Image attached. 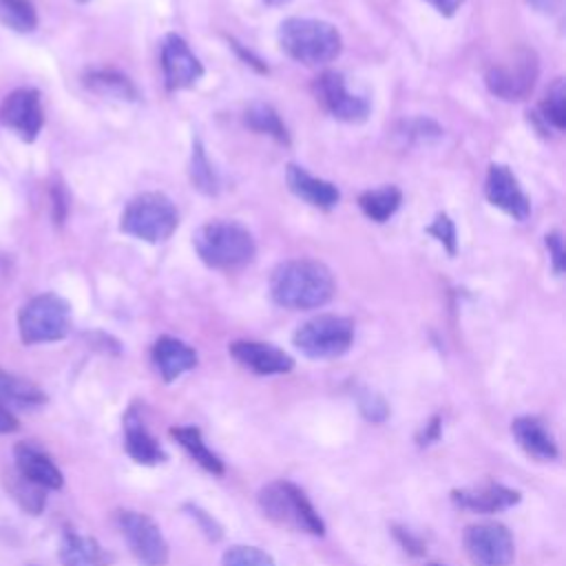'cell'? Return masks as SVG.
Wrapping results in <instances>:
<instances>
[{"mask_svg":"<svg viewBox=\"0 0 566 566\" xmlns=\"http://www.w3.org/2000/svg\"><path fill=\"white\" fill-rule=\"evenodd\" d=\"M336 292L332 270L316 259H290L274 268L270 294L287 310H314L332 301Z\"/></svg>","mask_w":566,"mask_h":566,"instance_id":"cell-1","label":"cell"},{"mask_svg":"<svg viewBox=\"0 0 566 566\" xmlns=\"http://www.w3.org/2000/svg\"><path fill=\"white\" fill-rule=\"evenodd\" d=\"M279 46L294 62L321 66L336 60L343 51V38L332 22L316 18H287L279 24Z\"/></svg>","mask_w":566,"mask_h":566,"instance_id":"cell-2","label":"cell"},{"mask_svg":"<svg viewBox=\"0 0 566 566\" xmlns=\"http://www.w3.org/2000/svg\"><path fill=\"white\" fill-rule=\"evenodd\" d=\"M192 245L199 259L212 270H239L252 263L256 243L245 226L239 221L214 219L203 223L192 234Z\"/></svg>","mask_w":566,"mask_h":566,"instance_id":"cell-3","label":"cell"},{"mask_svg":"<svg viewBox=\"0 0 566 566\" xmlns=\"http://www.w3.org/2000/svg\"><path fill=\"white\" fill-rule=\"evenodd\" d=\"M259 506L279 526L325 535V522L307 500L305 491L290 480H274L259 491Z\"/></svg>","mask_w":566,"mask_h":566,"instance_id":"cell-4","label":"cell"},{"mask_svg":"<svg viewBox=\"0 0 566 566\" xmlns=\"http://www.w3.org/2000/svg\"><path fill=\"white\" fill-rule=\"evenodd\" d=\"M179 226V212L164 192H142L133 197L122 217L119 230L146 243H161L172 237Z\"/></svg>","mask_w":566,"mask_h":566,"instance_id":"cell-5","label":"cell"},{"mask_svg":"<svg viewBox=\"0 0 566 566\" xmlns=\"http://www.w3.org/2000/svg\"><path fill=\"white\" fill-rule=\"evenodd\" d=\"M71 332V305L55 292L29 298L18 312V334L24 345H42L66 338Z\"/></svg>","mask_w":566,"mask_h":566,"instance_id":"cell-6","label":"cell"},{"mask_svg":"<svg viewBox=\"0 0 566 566\" xmlns=\"http://www.w3.org/2000/svg\"><path fill=\"white\" fill-rule=\"evenodd\" d=\"M294 347L307 358H338L354 343V323L338 314H318L296 327Z\"/></svg>","mask_w":566,"mask_h":566,"instance_id":"cell-7","label":"cell"},{"mask_svg":"<svg viewBox=\"0 0 566 566\" xmlns=\"http://www.w3.org/2000/svg\"><path fill=\"white\" fill-rule=\"evenodd\" d=\"M115 524L128 544L130 553L142 566H166L170 551L168 542L159 528V524L142 513V511H130L122 509L115 513Z\"/></svg>","mask_w":566,"mask_h":566,"instance_id":"cell-8","label":"cell"},{"mask_svg":"<svg viewBox=\"0 0 566 566\" xmlns=\"http://www.w3.org/2000/svg\"><path fill=\"white\" fill-rule=\"evenodd\" d=\"M537 55L531 49H520L511 57L495 62L486 75V88L506 102H517L531 95L535 82H537Z\"/></svg>","mask_w":566,"mask_h":566,"instance_id":"cell-9","label":"cell"},{"mask_svg":"<svg viewBox=\"0 0 566 566\" xmlns=\"http://www.w3.org/2000/svg\"><path fill=\"white\" fill-rule=\"evenodd\" d=\"M464 551L475 566H511L515 557L513 535L497 522L471 524L464 531Z\"/></svg>","mask_w":566,"mask_h":566,"instance_id":"cell-10","label":"cell"},{"mask_svg":"<svg viewBox=\"0 0 566 566\" xmlns=\"http://www.w3.org/2000/svg\"><path fill=\"white\" fill-rule=\"evenodd\" d=\"M0 124L18 135L22 142L31 144L38 139L44 126V108L38 88L22 86L4 95L0 102Z\"/></svg>","mask_w":566,"mask_h":566,"instance_id":"cell-11","label":"cell"},{"mask_svg":"<svg viewBox=\"0 0 566 566\" xmlns=\"http://www.w3.org/2000/svg\"><path fill=\"white\" fill-rule=\"evenodd\" d=\"M314 95L318 104L338 122L360 124L369 117V102L347 91L345 77L338 71H325L314 82Z\"/></svg>","mask_w":566,"mask_h":566,"instance_id":"cell-12","label":"cell"},{"mask_svg":"<svg viewBox=\"0 0 566 566\" xmlns=\"http://www.w3.org/2000/svg\"><path fill=\"white\" fill-rule=\"evenodd\" d=\"M161 71L168 91H184L201 80L203 64L181 35L168 33L161 42Z\"/></svg>","mask_w":566,"mask_h":566,"instance_id":"cell-13","label":"cell"},{"mask_svg":"<svg viewBox=\"0 0 566 566\" xmlns=\"http://www.w3.org/2000/svg\"><path fill=\"white\" fill-rule=\"evenodd\" d=\"M484 195L491 206L500 208L515 221H526L531 214V201L524 195L517 177L504 164H491L486 170Z\"/></svg>","mask_w":566,"mask_h":566,"instance_id":"cell-14","label":"cell"},{"mask_svg":"<svg viewBox=\"0 0 566 566\" xmlns=\"http://www.w3.org/2000/svg\"><path fill=\"white\" fill-rule=\"evenodd\" d=\"M232 358L259 376H279L294 369V358L272 343L234 340L230 345Z\"/></svg>","mask_w":566,"mask_h":566,"instance_id":"cell-15","label":"cell"},{"mask_svg":"<svg viewBox=\"0 0 566 566\" xmlns=\"http://www.w3.org/2000/svg\"><path fill=\"white\" fill-rule=\"evenodd\" d=\"M13 469L44 491H57L64 484V475L55 460L33 442H18L13 447Z\"/></svg>","mask_w":566,"mask_h":566,"instance_id":"cell-16","label":"cell"},{"mask_svg":"<svg viewBox=\"0 0 566 566\" xmlns=\"http://www.w3.org/2000/svg\"><path fill=\"white\" fill-rule=\"evenodd\" d=\"M285 184L294 197L318 210H332L340 201V190L332 181L310 175L298 164H287Z\"/></svg>","mask_w":566,"mask_h":566,"instance_id":"cell-17","label":"cell"},{"mask_svg":"<svg viewBox=\"0 0 566 566\" xmlns=\"http://www.w3.org/2000/svg\"><path fill=\"white\" fill-rule=\"evenodd\" d=\"M150 358H153L157 374L166 382H172L179 376H184L186 371L195 369L197 360H199L197 352L188 343H184L175 336H159L150 349Z\"/></svg>","mask_w":566,"mask_h":566,"instance_id":"cell-18","label":"cell"},{"mask_svg":"<svg viewBox=\"0 0 566 566\" xmlns=\"http://www.w3.org/2000/svg\"><path fill=\"white\" fill-rule=\"evenodd\" d=\"M451 500L467 511L473 513H497L504 509H511L520 502V491L509 489L504 484L489 482L478 489H455L451 491Z\"/></svg>","mask_w":566,"mask_h":566,"instance_id":"cell-19","label":"cell"},{"mask_svg":"<svg viewBox=\"0 0 566 566\" xmlns=\"http://www.w3.org/2000/svg\"><path fill=\"white\" fill-rule=\"evenodd\" d=\"M60 562L62 566H108L113 555L95 537L64 528L60 539Z\"/></svg>","mask_w":566,"mask_h":566,"instance_id":"cell-20","label":"cell"},{"mask_svg":"<svg viewBox=\"0 0 566 566\" xmlns=\"http://www.w3.org/2000/svg\"><path fill=\"white\" fill-rule=\"evenodd\" d=\"M511 433L517 440V444L535 460L548 462L559 455L553 433L544 427V422L539 418H533V416L515 418L511 422Z\"/></svg>","mask_w":566,"mask_h":566,"instance_id":"cell-21","label":"cell"},{"mask_svg":"<svg viewBox=\"0 0 566 566\" xmlns=\"http://www.w3.org/2000/svg\"><path fill=\"white\" fill-rule=\"evenodd\" d=\"M124 447L126 453L139 464H157L166 460L164 449L159 447L157 438L146 429L135 407L124 418Z\"/></svg>","mask_w":566,"mask_h":566,"instance_id":"cell-22","label":"cell"},{"mask_svg":"<svg viewBox=\"0 0 566 566\" xmlns=\"http://www.w3.org/2000/svg\"><path fill=\"white\" fill-rule=\"evenodd\" d=\"M0 400L15 409H35L46 402V394L29 378L0 367Z\"/></svg>","mask_w":566,"mask_h":566,"instance_id":"cell-23","label":"cell"},{"mask_svg":"<svg viewBox=\"0 0 566 566\" xmlns=\"http://www.w3.org/2000/svg\"><path fill=\"white\" fill-rule=\"evenodd\" d=\"M170 436L179 442V447L208 473L212 475H223L226 467L223 460L206 444L201 429L192 427V424H179V427H170Z\"/></svg>","mask_w":566,"mask_h":566,"instance_id":"cell-24","label":"cell"},{"mask_svg":"<svg viewBox=\"0 0 566 566\" xmlns=\"http://www.w3.org/2000/svg\"><path fill=\"white\" fill-rule=\"evenodd\" d=\"M82 84L102 97H113V99H126L133 102L137 99V88L135 84L122 75L119 71L113 69H91L82 75Z\"/></svg>","mask_w":566,"mask_h":566,"instance_id":"cell-25","label":"cell"},{"mask_svg":"<svg viewBox=\"0 0 566 566\" xmlns=\"http://www.w3.org/2000/svg\"><path fill=\"white\" fill-rule=\"evenodd\" d=\"M402 203V192L396 186H380L374 190H365L358 197V206L363 214L376 223H385Z\"/></svg>","mask_w":566,"mask_h":566,"instance_id":"cell-26","label":"cell"},{"mask_svg":"<svg viewBox=\"0 0 566 566\" xmlns=\"http://www.w3.org/2000/svg\"><path fill=\"white\" fill-rule=\"evenodd\" d=\"M4 489L9 497L29 515H40L46 506V491L22 478L15 469L4 473Z\"/></svg>","mask_w":566,"mask_h":566,"instance_id":"cell-27","label":"cell"},{"mask_svg":"<svg viewBox=\"0 0 566 566\" xmlns=\"http://www.w3.org/2000/svg\"><path fill=\"white\" fill-rule=\"evenodd\" d=\"M243 122L256 130V133H263V135H270L274 137L276 142L281 144H290V133L285 128V124L281 122L279 113L270 106V104H263V102H254L248 106L245 115H243Z\"/></svg>","mask_w":566,"mask_h":566,"instance_id":"cell-28","label":"cell"},{"mask_svg":"<svg viewBox=\"0 0 566 566\" xmlns=\"http://www.w3.org/2000/svg\"><path fill=\"white\" fill-rule=\"evenodd\" d=\"M0 24L15 33H31L38 27L33 0H0Z\"/></svg>","mask_w":566,"mask_h":566,"instance_id":"cell-29","label":"cell"},{"mask_svg":"<svg viewBox=\"0 0 566 566\" xmlns=\"http://www.w3.org/2000/svg\"><path fill=\"white\" fill-rule=\"evenodd\" d=\"M190 181L192 188H197L203 195H217L219 192V175L212 168L210 159L203 153V146L199 139H192V155H190Z\"/></svg>","mask_w":566,"mask_h":566,"instance_id":"cell-30","label":"cell"},{"mask_svg":"<svg viewBox=\"0 0 566 566\" xmlns=\"http://www.w3.org/2000/svg\"><path fill=\"white\" fill-rule=\"evenodd\" d=\"M539 115L551 128L564 130V126H566V88H564L562 77L555 80V84L548 88L546 97L542 99Z\"/></svg>","mask_w":566,"mask_h":566,"instance_id":"cell-31","label":"cell"},{"mask_svg":"<svg viewBox=\"0 0 566 566\" xmlns=\"http://www.w3.org/2000/svg\"><path fill=\"white\" fill-rule=\"evenodd\" d=\"M221 566H276L274 559L261 551L259 546H245V544H237L230 546L223 557H221Z\"/></svg>","mask_w":566,"mask_h":566,"instance_id":"cell-32","label":"cell"},{"mask_svg":"<svg viewBox=\"0 0 566 566\" xmlns=\"http://www.w3.org/2000/svg\"><path fill=\"white\" fill-rule=\"evenodd\" d=\"M358 407H360L363 416L371 422H385L387 416H389V407L382 400V396H378L376 391H369V389H365L358 396Z\"/></svg>","mask_w":566,"mask_h":566,"instance_id":"cell-33","label":"cell"},{"mask_svg":"<svg viewBox=\"0 0 566 566\" xmlns=\"http://www.w3.org/2000/svg\"><path fill=\"white\" fill-rule=\"evenodd\" d=\"M427 232H429L433 239H438V241L447 248L449 254H455V243H458V239H455V226H453V221H451L444 212H440V214L433 219V223L427 228Z\"/></svg>","mask_w":566,"mask_h":566,"instance_id":"cell-34","label":"cell"},{"mask_svg":"<svg viewBox=\"0 0 566 566\" xmlns=\"http://www.w3.org/2000/svg\"><path fill=\"white\" fill-rule=\"evenodd\" d=\"M49 197H51V217H53L55 226H62L66 219V212H69V197H66L64 184H60V181L51 184Z\"/></svg>","mask_w":566,"mask_h":566,"instance_id":"cell-35","label":"cell"},{"mask_svg":"<svg viewBox=\"0 0 566 566\" xmlns=\"http://www.w3.org/2000/svg\"><path fill=\"white\" fill-rule=\"evenodd\" d=\"M186 509L190 511V517L199 524V528L210 537V539H221V526L217 524V520L212 515H208L203 509H199L197 504H186Z\"/></svg>","mask_w":566,"mask_h":566,"instance_id":"cell-36","label":"cell"},{"mask_svg":"<svg viewBox=\"0 0 566 566\" xmlns=\"http://www.w3.org/2000/svg\"><path fill=\"white\" fill-rule=\"evenodd\" d=\"M544 243H546V250H548V256H551V263H553V272L562 274L564 272V256H566L562 234L557 230H553L544 237Z\"/></svg>","mask_w":566,"mask_h":566,"instance_id":"cell-37","label":"cell"},{"mask_svg":"<svg viewBox=\"0 0 566 566\" xmlns=\"http://www.w3.org/2000/svg\"><path fill=\"white\" fill-rule=\"evenodd\" d=\"M394 535L398 537V542L402 544V548L411 555H422L424 553V544L407 528H394Z\"/></svg>","mask_w":566,"mask_h":566,"instance_id":"cell-38","label":"cell"},{"mask_svg":"<svg viewBox=\"0 0 566 566\" xmlns=\"http://www.w3.org/2000/svg\"><path fill=\"white\" fill-rule=\"evenodd\" d=\"M20 429V420L15 416V411L11 407H7L2 400H0V436L4 433H13Z\"/></svg>","mask_w":566,"mask_h":566,"instance_id":"cell-39","label":"cell"},{"mask_svg":"<svg viewBox=\"0 0 566 566\" xmlns=\"http://www.w3.org/2000/svg\"><path fill=\"white\" fill-rule=\"evenodd\" d=\"M438 436H440V418H438V416H433V418L424 424V429H422L420 444H431V442H436V440H438Z\"/></svg>","mask_w":566,"mask_h":566,"instance_id":"cell-40","label":"cell"},{"mask_svg":"<svg viewBox=\"0 0 566 566\" xmlns=\"http://www.w3.org/2000/svg\"><path fill=\"white\" fill-rule=\"evenodd\" d=\"M537 13H544V15H553L562 9V0H526Z\"/></svg>","mask_w":566,"mask_h":566,"instance_id":"cell-41","label":"cell"},{"mask_svg":"<svg viewBox=\"0 0 566 566\" xmlns=\"http://www.w3.org/2000/svg\"><path fill=\"white\" fill-rule=\"evenodd\" d=\"M424 2H429L438 13H442V15H453L458 9H460V4L464 2V0H424Z\"/></svg>","mask_w":566,"mask_h":566,"instance_id":"cell-42","label":"cell"},{"mask_svg":"<svg viewBox=\"0 0 566 566\" xmlns=\"http://www.w3.org/2000/svg\"><path fill=\"white\" fill-rule=\"evenodd\" d=\"M265 4H270V7H281V4H287L290 0H263Z\"/></svg>","mask_w":566,"mask_h":566,"instance_id":"cell-43","label":"cell"},{"mask_svg":"<svg viewBox=\"0 0 566 566\" xmlns=\"http://www.w3.org/2000/svg\"><path fill=\"white\" fill-rule=\"evenodd\" d=\"M427 566H444V564H427Z\"/></svg>","mask_w":566,"mask_h":566,"instance_id":"cell-44","label":"cell"},{"mask_svg":"<svg viewBox=\"0 0 566 566\" xmlns=\"http://www.w3.org/2000/svg\"><path fill=\"white\" fill-rule=\"evenodd\" d=\"M75 2H80V4H84V2H88V0H75Z\"/></svg>","mask_w":566,"mask_h":566,"instance_id":"cell-45","label":"cell"}]
</instances>
